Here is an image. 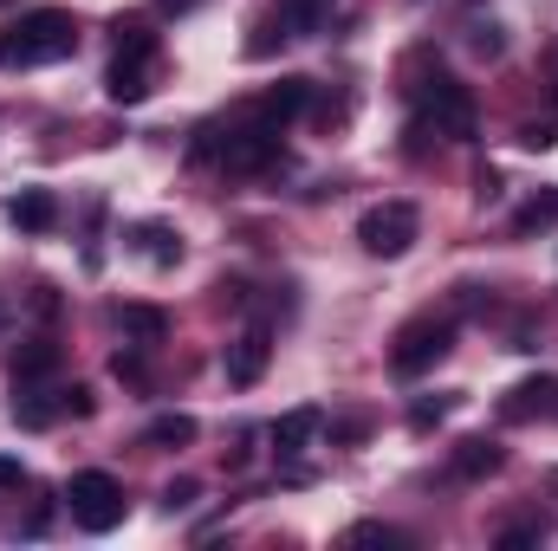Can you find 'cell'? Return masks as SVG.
Returning a JSON list of instances; mask_svg holds the SVG:
<instances>
[{"label": "cell", "instance_id": "cell-1", "mask_svg": "<svg viewBox=\"0 0 558 551\" xmlns=\"http://www.w3.org/2000/svg\"><path fill=\"white\" fill-rule=\"evenodd\" d=\"M78 52V20L65 7H33L0 26V65H59Z\"/></svg>", "mask_w": 558, "mask_h": 551}, {"label": "cell", "instance_id": "cell-2", "mask_svg": "<svg viewBox=\"0 0 558 551\" xmlns=\"http://www.w3.org/2000/svg\"><path fill=\"white\" fill-rule=\"evenodd\" d=\"M448 351H454V311H416V318L397 331V344H390V370L410 383L422 370H435Z\"/></svg>", "mask_w": 558, "mask_h": 551}, {"label": "cell", "instance_id": "cell-3", "mask_svg": "<svg viewBox=\"0 0 558 551\" xmlns=\"http://www.w3.org/2000/svg\"><path fill=\"white\" fill-rule=\"evenodd\" d=\"M416 234H422L416 201H377V208H364V221H357V247H364L371 260H403V254L416 247Z\"/></svg>", "mask_w": 558, "mask_h": 551}, {"label": "cell", "instance_id": "cell-4", "mask_svg": "<svg viewBox=\"0 0 558 551\" xmlns=\"http://www.w3.org/2000/svg\"><path fill=\"white\" fill-rule=\"evenodd\" d=\"M65 506H72V519L85 526V532H111V526H124V487H118V474H105V467H85V474H72V487H65Z\"/></svg>", "mask_w": 558, "mask_h": 551}, {"label": "cell", "instance_id": "cell-5", "mask_svg": "<svg viewBox=\"0 0 558 551\" xmlns=\"http://www.w3.org/2000/svg\"><path fill=\"white\" fill-rule=\"evenodd\" d=\"M448 137V143H468L474 137V91L461 78H428V105L422 118L410 124V137Z\"/></svg>", "mask_w": 558, "mask_h": 551}, {"label": "cell", "instance_id": "cell-6", "mask_svg": "<svg viewBox=\"0 0 558 551\" xmlns=\"http://www.w3.org/2000/svg\"><path fill=\"white\" fill-rule=\"evenodd\" d=\"M267 357H274V331H267V325H247V331L228 344V383H234V390L260 383V377H267Z\"/></svg>", "mask_w": 558, "mask_h": 551}, {"label": "cell", "instance_id": "cell-7", "mask_svg": "<svg viewBox=\"0 0 558 551\" xmlns=\"http://www.w3.org/2000/svg\"><path fill=\"white\" fill-rule=\"evenodd\" d=\"M305 105H312V78H279V85H267V91L254 98V124L286 131L292 118H305Z\"/></svg>", "mask_w": 558, "mask_h": 551}, {"label": "cell", "instance_id": "cell-8", "mask_svg": "<svg viewBox=\"0 0 558 551\" xmlns=\"http://www.w3.org/2000/svg\"><path fill=\"white\" fill-rule=\"evenodd\" d=\"M533 415H558V377H526L500 396V421H533Z\"/></svg>", "mask_w": 558, "mask_h": 551}, {"label": "cell", "instance_id": "cell-9", "mask_svg": "<svg viewBox=\"0 0 558 551\" xmlns=\"http://www.w3.org/2000/svg\"><path fill=\"white\" fill-rule=\"evenodd\" d=\"M7 221H13L20 234H52V228H59V195H52V188H20V195L7 201Z\"/></svg>", "mask_w": 558, "mask_h": 551}, {"label": "cell", "instance_id": "cell-10", "mask_svg": "<svg viewBox=\"0 0 558 551\" xmlns=\"http://www.w3.org/2000/svg\"><path fill=\"white\" fill-rule=\"evenodd\" d=\"M105 91H111V105H143V98L156 91V65H149V59H111Z\"/></svg>", "mask_w": 558, "mask_h": 551}, {"label": "cell", "instance_id": "cell-11", "mask_svg": "<svg viewBox=\"0 0 558 551\" xmlns=\"http://www.w3.org/2000/svg\"><path fill=\"white\" fill-rule=\"evenodd\" d=\"M318 428H325V415H318V409H286L274 428H267V441H274L279 461H292V454H305V441H312Z\"/></svg>", "mask_w": 558, "mask_h": 551}, {"label": "cell", "instance_id": "cell-12", "mask_svg": "<svg viewBox=\"0 0 558 551\" xmlns=\"http://www.w3.org/2000/svg\"><path fill=\"white\" fill-rule=\"evenodd\" d=\"M52 370H59V344H52V338H26V344L13 351V390L46 383Z\"/></svg>", "mask_w": 558, "mask_h": 551}, {"label": "cell", "instance_id": "cell-13", "mask_svg": "<svg viewBox=\"0 0 558 551\" xmlns=\"http://www.w3.org/2000/svg\"><path fill=\"white\" fill-rule=\"evenodd\" d=\"M500 461H507V454H500L494 441H481V434H474V441H461V448H454L448 474H454V480H487V474H500Z\"/></svg>", "mask_w": 558, "mask_h": 551}, {"label": "cell", "instance_id": "cell-14", "mask_svg": "<svg viewBox=\"0 0 558 551\" xmlns=\"http://www.w3.org/2000/svg\"><path fill=\"white\" fill-rule=\"evenodd\" d=\"M131 247H137L143 260H156V267H175V260H182V241H175L162 221H143V228H131Z\"/></svg>", "mask_w": 558, "mask_h": 551}, {"label": "cell", "instance_id": "cell-15", "mask_svg": "<svg viewBox=\"0 0 558 551\" xmlns=\"http://www.w3.org/2000/svg\"><path fill=\"white\" fill-rule=\"evenodd\" d=\"M118 325H124V331L137 338L143 351L169 338V311H162V305H124V311H118Z\"/></svg>", "mask_w": 558, "mask_h": 551}, {"label": "cell", "instance_id": "cell-16", "mask_svg": "<svg viewBox=\"0 0 558 551\" xmlns=\"http://www.w3.org/2000/svg\"><path fill=\"white\" fill-rule=\"evenodd\" d=\"M118 59H149V65H156V59H162V39H156L143 20H118Z\"/></svg>", "mask_w": 558, "mask_h": 551}, {"label": "cell", "instance_id": "cell-17", "mask_svg": "<svg viewBox=\"0 0 558 551\" xmlns=\"http://www.w3.org/2000/svg\"><path fill=\"white\" fill-rule=\"evenodd\" d=\"M553 221H558V188H539V195L513 215V234H546Z\"/></svg>", "mask_w": 558, "mask_h": 551}, {"label": "cell", "instance_id": "cell-18", "mask_svg": "<svg viewBox=\"0 0 558 551\" xmlns=\"http://www.w3.org/2000/svg\"><path fill=\"white\" fill-rule=\"evenodd\" d=\"M143 441H149V448H189V441H195V415H156V421L143 428Z\"/></svg>", "mask_w": 558, "mask_h": 551}, {"label": "cell", "instance_id": "cell-19", "mask_svg": "<svg viewBox=\"0 0 558 551\" xmlns=\"http://www.w3.org/2000/svg\"><path fill=\"white\" fill-rule=\"evenodd\" d=\"M344 539H351V546H410V532H403V526H384V519H364V526H351Z\"/></svg>", "mask_w": 558, "mask_h": 551}, {"label": "cell", "instance_id": "cell-20", "mask_svg": "<svg viewBox=\"0 0 558 551\" xmlns=\"http://www.w3.org/2000/svg\"><path fill=\"white\" fill-rule=\"evenodd\" d=\"M111 370H118V383H131V390H149V364H143V344L118 351V357H111Z\"/></svg>", "mask_w": 558, "mask_h": 551}, {"label": "cell", "instance_id": "cell-21", "mask_svg": "<svg viewBox=\"0 0 558 551\" xmlns=\"http://www.w3.org/2000/svg\"><path fill=\"white\" fill-rule=\"evenodd\" d=\"M92 409H98V396H92L85 383H72V390H59V415H78V421H85Z\"/></svg>", "mask_w": 558, "mask_h": 551}, {"label": "cell", "instance_id": "cell-22", "mask_svg": "<svg viewBox=\"0 0 558 551\" xmlns=\"http://www.w3.org/2000/svg\"><path fill=\"white\" fill-rule=\"evenodd\" d=\"M448 409H454V396H435V403H416V409H410V428L422 434V428H435V421H441Z\"/></svg>", "mask_w": 558, "mask_h": 551}, {"label": "cell", "instance_id": "cell-23", "mask_svg": "<svg viewBox=\"0 0 558 551\" xmlns=\"http://www.w3.org/2000/svg\"><path fill=\"white\" fill-rule=\"evenodd\" d=\"M371 434V415H338L331 421V441H364Z\"/></svg>", "mask_w": 558, "mask_h": 551}, {"label": "cell", "instance_id": "cell-24", "mask_svg": "<svg viewBox=\"0 0 558 551\" xmlns=\"http://www.w3.org/2000/svg\"><path fill=\"white\" fill-rule=\"evenodd\" d=\"M539 532H546V526H507V532H500V551H526V546H539Z\"/></svg>", "mask_w": 558, "mask_h": 551}, {"label": "cell", "instance_id": "cell-25", "mask_svg": "<svg viewBox=\"0 0 558 551\" xmlns=\"http://www.w3.org/2000/svg\"><path fill=\"white\" fill-rule=\"evenodd\" d=\"M468 46H474L481 59H500V46H507V39H500V26H474V39H468Z\"/></svg>", "mask_w": 558, "mask_h": 551}, {"label": "cell", "instance_id": "cell-26", "mask_svg": "<svg viewBox=\"0 0 558 551\" xmlns=\"http://www.w3.org/2000/svg\"><path fill=\"white\" fill-rule=\"evenodd\" d=\"M189 500H195V480H169V487H162V506H169V513L189 506Z\"/></svg>", "mask_w": 558, "mask_h": 551}, {"label": "cell", "instance_id": "cell-27", "mask_svg": "<svg viewBox=\"0 0 558 551\" xmlns=\"http://www.w3.org/2000/svg\"><path fill=\"white\" fill-rule=\"evenodd\" d=\"M13 487H26V467H20V461H7V454H0V493H13Z\"/></svg>", "mask_w": 558, "mask_h": 551}, {"label": "cell", "instance_id": "cell-28", "mask_svg": "<svg viewBox=\"0 0 558 551\" xmlns=\"http://www.w3.org/2000/svg\"><path fill=\"white\" fill-rule=\"evenodd\" d=\"M520 143H526V149H546V143H558V137H553V124H526Z\"/></svg>", "mask_w": 558, "mask_h": 551}, {"label": "cell", "instance_id": "cell-29", "mask_svg": "<svg viewBox=\"0 0 558 551\" xmlns=\"http://www.w3.org/2000/svg\"><path fill=\"white\" fill-rule=\"evenodd\" d=\"M156 7H162V13H189L195 0H156Z\"/></svg>", "mask_w": 558, "mask_h": 551}, {"label": "cell", "instance_id": "cell-30", "mask_svg": "<svg viewBox=\"0 0 558 551\" xmlns=\"http://www.w3.org/2000/svg\"><path fill=\"white\" fill-rule=\"evenodd\" d=\"M546 487H553V493H558V467H553V474H546Z\"/></svg>", "mask_w": 558, "mask_h": 551}]
</instances>
